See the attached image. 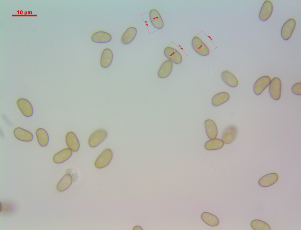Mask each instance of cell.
Returning <instances> with one entry per match:
<instances>
[{"mask_svg":"<svg viewBox=\"0 0 301 230\" xmlns=\"http://www.w3.org/2000/svg\"><path fill=\"white\" fill-rule=\"evenodd\" d=\"M113 157L112 150L108 148L103 150L98 156L95 162V167L102 169L108 166L111 162Z\"/></svg>","mask_w":301,"mask_h":230,"instance_id":"6da1fadb","label":"cell"},{"mask_svg":"<svg viewBox=\"0 0 301 230\" xmlns=\"http://www.w3.org/2000/svg\"><path fill=\"white\" fill-rule=\"evenodd\" d=\"M108 135V132L105 129L100 128L96 130L91 134L89 138V146L93 148L96 147L106 139Z\"/></svg>","mask_w":301,"mask_h":230,"instance_id":"7a4b0ae2","label":"cell"},{"mask_svg":"<svg viewBox=\"0 0 301 230\" xmlns=\"http://www.w3.org/2000/svg\"><path fill=\"white\" fill-rule=\"evenodd\" d=\"M282 88L281 81L278 77L273 78L269 84V93L271 98L274 100H279L281 97Z\"/></svg>","mask_w":301,"mask_h":230,"instance_id":"3957f363","label":"cell"},{"mask_svg":"<svg viewBox=\"0 0 301 230\" xmlns=\"http://www.w3.org/2000/svg\"><path fill=\"white\" fill-rule=\"evenodd\" d=\"M296 25V21L293 18L289 19L283 24L281 29L280 34L284 40H287L290 38Z\"/></svg>","mask_w":301,"mask_h":230,"instance_id":"277c9868","label":"cell"},{"mask_svg":"<svg viewBox=\"0 0 301 230\" xmlns=\"http://www.w3.org/2000/svg\"><path fill=\"white\" fill-rule=\"evenodd\" d=\"M191 44L193 49L199 55L205 56L209 54L210 51L208 47L198 37H193L192 40Z\"/></svg>","mask_w":301,"mask_h":230,"instance_id":"5b68a950","label":"cell"},{"mask_svg":"<svg viewBox=\"0 0 301 230\" xmlns=\"http://www.w3.org/2000/svg\"><path fill=\"white\" fill-rule=\"evenodd\" d=\"M271 80L268 76H262L258 79L255 83L253 90L257 95L260 94L270 84Z\"/></svg>","mask_w":301,"mask_h":230,"instance_id":"8992f818","label":"cell"},{"mask_svg":"<svg viewBox=\"0 0 301 230\" xmlns=\"http://www.w3.org/2000/svg\"><path fill=\"white\" fill-rule=\"evenodd\" d=\"M273 5L269 0L265 1L262 4L259 13V19L262 21L267 20L272 15Z\"/></svg>","mask_w":301,"mask_h":230,"instance_id":"52a82bcc","label":"cell"},{"mask_svg":"<svg viewBox=\"0 0 301 230\" xmlns=\"http://www.w3.org/2000/svg\"><path fill=\"white\" fill-rule=\"evenodd\" d=\"M237 133L238 130L236 126L233 125L228 126L223 131L221 140L224 143L230 144L235 140Z\"/></svg>","mask_w":301,"mask_h":230,"instance_id":"ba28073f","label":"cell"},{"mask_svg":"<svg viewBox=\"0 0 301 230\" xmlns=\"http://www.w3.org/2000/svg\"><path fill=\"white\" fill-rule=\"evenodd\" d=\"M165 56L173 63L179 65L182 61L180 53L176 49L171 47H167L164 50Z\"/></svg>","mask_w":301,"mask_h":230,"instance_id":"9c48e42d","label":"cell"},{"mask_svg":"<svg viewBox=\"0 0 301 230\" xmlns=\"http://www.w3.org/2000/svg\"><path fill=\"white\" fill-rule=\"evenodd\" d=\"M17 104L21 113L24 116L30 117L32 116L34 113L33 107L28 100L20 98L18 100Z\"/></svg>","mask_w":301,"mask_h":230,"instance_id":"30bf717a","label":"cell"},{"mask_svg":"<svg viewBox=\"0 0 301 230\" xmlns=\"http://www.w3.org/2000/svg\"><path fill=\"white\" fill-rule=\"evenodd\" d=\"M65 140L68 148L73 151H78L80 147L79 141L75 134L72 131H69L66 134Z\"/></svg>","mask_w":301,"mask_h":230,"instance_id":"8fae6325","label":"cell"},{"mask_svg":"<svg viewBox=\"0 0 301 230\" xmlns=\"http://www.w3.org/2000/svg\"><path fill=\"white\" fill-rule=\"evenodd\" d=\"M14 134L17 139L22 141L30 142L34 138L32 133L20 127L16 128L14 129Z\"/></svg>","mask_w":301,"mask_h":230,"instance_id":"7c38bea8","label":"cell"},{"mask_svg":"<svg viewBox=\"0 0 301 230\" xmlns=\"http://www.w3.org/2000/svg\"><path fill=\"white\" fill-rule=\"evenodd\" d=\"M278 178V175L277 173H270L260 178L258 181V184L261 187H268L275 184L277 181Z\"/></svg>","mask_w":301,"mask_h":230,"instance_id":"4fadbf2b","label":"cell"},{"mask_svg":"<svg viewBox=\"0 0 301 230\" xmlns=\"http://www.w3.org/2000/svg\"><path fill=\"white\" fill-rule=\"evenodd\" d=\"M220 77L222 81L228 86L235 88L238 85V81L236 77L231 72L227 70L222 71Z\"/></svg>","mask_w":301,"mask_h":230,"instance_id":"5bb4252c","label":"cell"},{"mask_svg":"<svg viewBox=\"0 0 301 230\" xmlns=\"http://www.w3.org/2000/svg\"><path fill=\"white\" fill-rule=\"evenodd\" d=\"M149 17L152 25L158 29H162L164 26V23L158 11L155 9L151 10L149 12Z\"/></svg>","mask_w":301,"mask_h":230,"instance_id":"9a60e30c","label":"cell"},{"mask_svg":"<svg viewBox=\"0 0 301 230\" xmlns=\"http://www.w3.org/2000/svg\"><path fill=\"white\" fill-rule=\"evenodd\" d=\"M73 151L70 149L65 148L56 153L53 157V162L57 164H61L68 160L72 156Z\"/></svg>","mask_w":301,"mask_h":230,"instance_id":"2e32d148","label":"cell"},{"mask_svg":"<svg viewBox=\"0 0 301 230\" xmlns=\"http://www.w3.org/2000/svg\"><path fill=\"white\" fill-rule=\"evenodd\" d=\"M173 68L172 62L169 60L165 61L162 64L158 71V77L161 79L167 78L170 74Z\"/></svg>","mask_w":301,"mask_h":230,"instance_id":"e0dca14e","label":"cell"},{"mask_svg":"<svg viewBox=\"0 0 301 230\" xmlns=\"http://www.w3.org/2000/svg\"><path fill=\"white\" fill-rule=\"evenodd\" d=\"M206 133L210 139L216 138L218 134V129L215 122L210 119H207L204 122Z\"/></svg>","mask_w":301,"mask_h":230,"instance_id":"ac0fdd59","label":"cell"},{"mask_svg":"<svg viewBox=\"0 0 301 230\" xmlns=\"http://www.w3.org/2000/svg\"><path fill=\"white\" fill-rule=\"evenodd\" d=\"M137 32V29L135 27L128 28L121 37V41L122 43L124 45H127L131 43L135 38Z\"/></svg>","mask_w":301,"mask_h":230,"instance_id":"d6986e66","label":"cell"},{"mask_svg":"<svg viewBox=\"0 0 301 230\" xmlns=\"http://www.w3.org/2000/svg\"><path fill=\"white\" fill-rule=\"evenodd\" d=\"M111 39V35L103 31H99L95 33L91 37V40L96 43H107L110 41Z\"/></svg>","mask_w":301,"mask_h":230,"instance_id":"ffe728a7","label":"cell"},{"mask_svg":"<svg viewBox=\"0 0 301 230\" xmlns=\"http://www.w3.org/2000/svg\"><path fill=\"white\" fill-rule=\"evenodd\" d=\"M113 58V54L110 49L106 48L102 52L101 60L100 65L102 67L106 68L111 64Z\"/></svg>","mask_w":301,"mask_h":230,"instance_id":"44dd1931","label":"cell"},{"mask_svg":"<svg viewBox=\"0 0 301 230\" xmlns=\"http://www.w3.org/2000/svg\"><path fill=\"white\" fill-rule=\"evenodd\" d=\"M230 98V95L228 93L225 92H220L213 97L211 103L214 106H218L227 102Z\"/></svg>","mask_w":301,"mask_h":230,"instance_id":"7402d4cb","label":"cell"},{"mask_svg":"<svg viewBox=\"0 0 301 230\" xmlns=\"http://www.w3.org/2000/svg\"><path fill=\"white\" fill-rule=\"evenodd\" d=\"M36 133L40 146L42 147L46 146L49 141V136L47 131L44 128H39L36 130Z\"/></svg>","mask_w":301,"mask_h":230,"instance_id":"603a6c76","label":"cell"},{"mask_svg":"<svg viewBox=\"0 0 301 230\" xmlns=\"http://www.w3.org/2000/svg\"><path fill=\"white\" fill-rule=\"evenodd\" d=\"M73 182V178L71 175L66 174L58 183L56 188L59 192H63L67 190Z\"/></svg>","mask_w":301,"mask_h":230,"instance_id":"cb8c5ba5","label":"cell"},{"mask_svg":"<svg viewBox=\"0 0 301 230\" xmlns=\"http://www.w3.org/2000/svg\"><path fill=\"white\" fill-rule=\"evenodd\" d=\"M202 220L206 224L211 226H218L219 220L215 215L207 212L203 213L201 216Z\"/></svg>","mask_w":301,"mask_h":230,"instance_id":"d4e9b609","label":"cell"},{"mask_svg":"<svg viewBox=\"0 0 301 230\" xmlns=\"http://www.w3.org/2000/svg\"><path fill=\"white\" fill-rule=\"evenodd\" d=\"M224 145V143L221 139L215 138L207 141L204 145V147L208 150H215L221 149Z\"/></svg>","mask_w":301,"mask_h":230,"instance_id":"484cf974","label":"cell"},{"mask_svg":"<svg viewBox=\"0 0 301 230\" xmlns=\"http://www.w3.org/2000/svg\"><path fill=\"white\" fill-rule=\"evenodd\" d=\"M250 225L254 230H271L269 225L262 220L255 219L251 222Z\"/></svg>","mask_w":301,"mask_h":230,"instance_id":"4316f807","label":"cell"},{"mask_svg":"<svg viewBox=\"0 0 301 230\" xmlns=\"http://www.w3.org/2000/svg\"><path fill=\"white\" fill-rule=\"evenodd\" d=\"M291 91L294 94L301 95V83H297L294 84L291 88Z\"/></svg>","mask_w":301,"mask_h":230,"instance_id":"83f0119b","label":"cell"}]
</instances>
